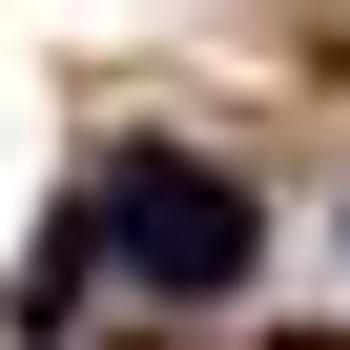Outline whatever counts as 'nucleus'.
Masks as SVG:
<instances>
[{
    "instance_id": "1",
    "label": "nucleus",
    "mask_w": 350,
    "mask_h": 350,
    "mask_svg": "<svg viewBox=\"0 0 350 350\" xmlns=\"http://www.w3.org/2000/svg\"><path fill=\"white\" fill-rule=\"evenodd\" d=\"M83 206H103V268H124L144 309H206V288H247V247H268V206L227 186V165H186V144H124Z\"/></svg>"
},
{
    "instance_id": "2",
    "label": "nucleus",
    "mask_w": 350,
    "mask_h": 350,
    "mask_svg": "<svg viewBox=\"0 0 350 350\" xmlns=\"http://www.w3.org/2000/svg\"><path fill=\"white\" fill-rule=\"evenodd\" d=\"M83 309H103V206H62V227L21 247V288H0V329H21V350H62Z\"/></svg>"
},
{
    "instance_id": "3",
    "label": "nucleus",
    "mask_w": 350,
    "mask_h": 350,
    "mask_svg": "<svg viewBox=\"0 0 350 350\" xmlns=\"http://www.w3.org/2000/svg\"><path fill=\"white\" fill-rule=\"evenodd\" d=\"M268 350H329V329H268Z\"/></svg>"
}]
</instances>
